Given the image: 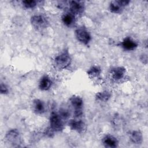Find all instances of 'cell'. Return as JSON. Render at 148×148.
Listing matches in <instances>:
<instances>
[{"instance_id": "cell-1", "label": "cell", "mask_w": 148, "mask_h": 148, "mask_svg": "<svg viewBox=\"0 0 148 148\" xmlns=\"http://www.w3.org/2000/svg\"><path fill=\"white\" fill-rule=\"evenodd\" d=\"M72 57L68 50L65 49L54 57L53 65L56 69L62 71L68 68L72 64Z\"/></svg>"}, {"instance_id": "cell-2", "label": "cell", "mask_w": 148, "mask_h": 148, "mask_svg": "<svg viewBox=\"0 0 148 148\" xmlns=\"http://www.w3.org/2000/svg\"><path fill=\"white\" fill-rule=\"evenodd\" d=\"M70 105L73 110L75 118H80L83 114L84 101L82 98L77 95H73L69 99Z\"/></svg>"}, {"instance_id": "cell-3", "label": "cell", "mask_w": 148, "mask_h": 148, "mask_svg": "<svg viewBox=\"0 0 148 148\" xmlns=\"http://www.w3.org/2000/svg\"><path fill=\"white\" fill-rule=\"evenodd\" d=\"M64 120L58 113L52 112L49 118V127L54 132H61L65 127Z\"/></svg>"}, {"instance_id": "cell-4", "label": "cell", "mask_w": 148, "mask_h": 148, "mask_svg": "<svg viewBox=\"0 0 148 148\" xmlns=\"http://www.w3.org/2000/svg\"><path fill=\"white\" fill-rule=\"evenodd\" d=\"M75 35L77 41L85 46H88L92 39L90 32L84 25H81L75 29Z\"/></svg>"}, {"instance_id": "cell-5", "label": "cell", "mask_w": 148, "mask_h": 148, "mask_svg": "<svg viewBox=\"0 0 148 148\" xmlns=\"http://www.w3.org/2000/svg\"><path fill=\"white\" fill-rule=\"evenodd\" d=\"M30 22L32 27L36 31H42L48 27V19L43 14H34L31 16Z\"/></svg>"}, {"instance_id": "cell-6", "label": "cell", "mask_w": 148, "mask_h": 148, "mask_svg": "<svg viewBox=\"0 0 148 148\" xmlns=\"http://www.w3.org/2000/svg\"><path fill=\"white\" fill-rule=\"evenodd\" d=\"M6 140L14 147H20L22 144V139L20 131L16 128L10 129L5 135Z\"/></svg>"}, {"instance_id": "cell-7", "label": "cell", "mask_w": 148, "mask_h": 148, "mask_svg": "<svg viewBox=\"0 0 148 148\" xmlns=\"http://www.w3.org/2000/svg\"><path fill=\"white\" fill-rule=\"evenodd\" d=\"M127 70L122 66H115L110 70V79L114 82H120L123 80L126 75Z\"/></svg>"}, {"instance_id": "cell-8", "label": "cell", "mask_w": 148, "mask_h": 148, "mask_svg": "<svg viewBox=\"0 0 148 148\" xmlns=\"http://www.w3.org/2000/svg\"><path fill=\"white\" fill-rule=\"evenodd\" d=\"M69 12L76 16H81L85 10L84 3L80 1H69L68 2Z\"/></svg>"}, {"instance_id": "cell-9", "label": "cell", "mask_w": 148, "mask_h": 148, "mask_svg": "<svg viewBox=\"0 0 148 148\" xmlns=\"http://www.w3.org/2000/svg\"><path fill=\"white\" fill-rule=\"evenodd\" d=\"M70 129L79 134H82L86 129L85 123L79 118L70 119L68 122Z\"/></svg>"}, {"instance_id": "cell-10", "label": "cell", "mask_w": 148, "mask_h": 148, "mask_svg": "<svg viewBox=\"0 0 148 148\" xmlns=\"http://www.w3.org/2000/svg\"><path fill=\"white\" fill-rule=\"evenodd\" d=\"M121 47L125 51H131L136 49L138 43L130 36L125 37L120 43Z\"/></svg>"}, {"instance_id": "cell-11", "label": "cell", "mask_w": 148, "mask_h": 148, "mask_svg": "<svg viewBox=\"0 0 148 148\" xmlns=\"http://www.w3.org/2000/svg\"><path fill=\"white\" fill-rule=\"evenodd\" d=\"M61 21L64 25L68 28L75 27L76 23V16L69 11L63 13L61 16Z\"/></svg>"}, {"instance_id": "cell-12", "label": "cell", "mask_w": 148, "mask_h": 148, "mask_svg": "<svg viewBox=\"0 0 148 148\" xmlns=\"http://www.w3.org/2000/svg\"><path fill=\"white\" fill-rule=\"evenodd\" d=\"M102 143L106 148H116L119 146V140L112 135H105L102 139Z\"/></svg>"}, {"instance_id": "cell-13", "label": "cell", "mask_w": 148, "mask_h": 148, "mask_svg": "<svg viewBox=\"0 0 148 148\" xmlns=\"http://www.w3.org/2000/svg\"><path fill=\"white\" fill-rule=\"evenodd\" d=\"M32 108L33 112L36 114H43L46 112V105L45 102L38 98L34 99L32 101Z\"/></svg>"}, {"instance_id": "cell-14", "label": "cell", "mask_w": 148, "mask_h": 148, "mask_svg": "<svg viewBox=\"0 0 148 148\" xmlns=\"http://www.w3.org/2000/svg\"><path fill=\"white\" fill-rule=\"evenodd\" d=\"M53 85V81L50 77L47 75H43L40 79L38 87L40 90L46 91L49 90Z\"/></svg>"}, {"instance_id": "cell-15", "label": "cell", "mask_w": 148, "mask_h": 148, "mask_svg": "<svg viewBox=\"0 0 148 148\" xmlns=\"http://www.w3.org/2000/svg\"><path fill=\"white\" fill-rule=\"evenodd\" d=\"M87 74L91 79L99 80L101 79L102 69L99 66L93 65L87 71Z\"/></svg>"}, {"instance_id": "cell-16", "label": "cell", "mask_w": 148, "mask_h": 148, "mask_svg": "<svg viewBox=\"0 0 148 148\" xmlns=\"http://www.w3.org/2000/svg\"><path fill=\"white\" fill-rule=\"evenodd\" d=\"M130 139L135 145H141L143 140V134L140 130H133L130 132Z\"/></svg>"}, {"instance_id": "cell-17", "label": "cell", "mask_w": 148, "mask_h": 148, "mask_svg": "<svg viewBox=\"0 0 148 148\" xmlns=\"http://www.w3.org/2000/svg\"><path fill=\"white\" fill-rule=\"evenodd\" d=\"M112 97V93L108 90H103L96 93L95 95V99L101 102H108Z\"/></svg>"}, {"instance_id": "cell-18", "label": "cell", "mask_w": 148, "mask_h": 148, "mask_svg": "<svg viewBox=\"0 0 148 148\" xmlns=\"http://www.w3.org/2000/svg\"><path fill=\"white\" fill-rule=\"evenodd\" d=\"M124 8L122 7L117 1H112L109 5V9L110 12L114 14H121L123 11Z\"/></svg>"}, {"instance_id": "cell-19", "label": "cell", "mask_w": 148, "mask_h": 148, "mask_svg": "<svg viewBox=\"0 0 148 148\" xmlns=\"http://www.w3.org/2000/svg\"><path fill=\"white\" fill-rule=\"evenodd\" d=\"M21 3L24 8L26 9H32L36 6L38 2L35 0H25L23 1Z\"/></svg>"}, {"instance_id": "cell-20", "label": "cell", "mask_w": 148, "mask_h": 148, "mask_svg": "<svg viewBox=\"0 0 148 148\" xmlns=\"http://www.w3.org/2000/svg\"><path fill=\"white\" fill-rule=\"evenodd\" d=\"M59 115L62 117V119L65 120H67L69 119L71 115L70 110L66 107H61L60 108L59 112H58Z\"/></svg>"}, {"instance_id": "cell-21", "label": "cell", "mask_w": 148, "mask_h": 148, "mask_svg": "<svg viewBox=\"0 0 148 148\" xmlns=\"http://www.w3.org/2000/svg\"><path fill=\"white\" fill-rule=\"evenodd\" d=\"M0 92L3 95H7L9 92L8 87L4 83L1 82L0 84Z\"/></svg>"}, {"instance_id": "cell-22", "label": "cell", "mask_w": 148, "mask_h": 148, "mask_svg": "<svg viewBox=\"0 0 148 148\" xmlns=\"http://www.w3.org/2000/svg\"><path fill=\"white\" fill-rule=\"evenodd\" d=\"M118 3L123 8H125V6H128L130 3V1L128 0H119L117 1Z\"/></svg>"}, {"instance_id": "cell-23", "label": "cell", "mask_w": 148, "mask_h": 148, "mask_svg": "<svg viewBox=\"0 0 148 148\" xmlns=\"http://www.w3.org/2000/svg\"><path fill=\"white\" fill-rule=\"evenodd\" d=\"M140 61L142 62L143 64H147V54H142L141 55V56L140 57Z\"/></svg>"}]
</instances>
